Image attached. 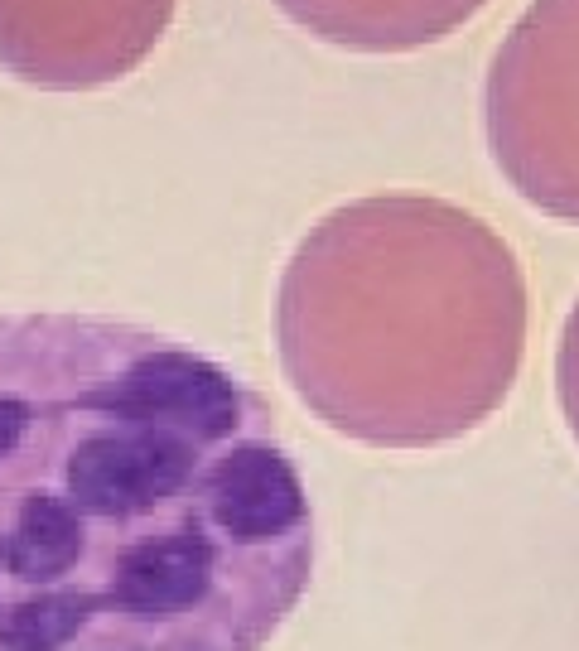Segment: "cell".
<instances>
[{"label":"cell","mask_w":579,"mask_h":651,"mask_svg":"<svg viewBox=\"0 0 579 651\" xmlns=\"http://www.w3.org/2000/svg\"><path fill=\"white\" fill-rule=\"evenodd\" d=\"M314 507L266 396L97 314H0V651H266Z\"/></svg>","instance_id":"cell-1"},{"label":"cell","mask_w":579,"mask_h":651,"mask_svg":"<svg viewBox=\"0 0 579 651\" xmlns=\"http://www.w3.org/2000/svg\"><path fill=\"white\" fill-rule=\"evenodd\" d=\"M522 256L435 193L338 203L276 285V357L333 434L420 454L483 430L526 362Z\"/></svg>","instance_id":"cell-2"},{"label":"cell","mask_w":579,"mask_h":651,"mask_svg":"<svg viewBox=\"0 0 579 651\" xmlns=\"http://www.w3.org/2000/svg\"><path fill=\"white\" fill-rule=\"evenodd\" d=\"M483 136L536 213L579 227V0H531L483 82Z\"/></svg>","instance_id":"cell-3"},{"label":"cell","mask_w":579,"mask_h":651,"mask_svg":"<svg viewBox=\"0 0 579 651\" xmlns=\"http://www.w3.org/2000/svg\"><path fill=\"white\" fill-rule=\"evenodd\" d=\"M179 0H0V68L39 92H97L160 49Z\"/></svg>","instance_id":"cell-4"},{"label":"cell","mask_w":579,"mask_h":651,"mask_svg":"<svg viewBox=\"0 0 579 651\" xmlns=\"http://www.w3.org/2000/svg\"><path fill=\"white\" fill-rule=\"evenodd\" d=\"M290 25L348 54H411L449 39L488 0H271Z\"/></svg>","instance_id":"cell-5"},{"label":"cell","mask_w":579,"mask_h":651,"mask_svg":"<svg viewBox=\"0 0 579 651\" xmlns=\"http://www.w3.org/2000/svg\"><path fill=\"white\" fill-rule=\"evenodd\" d=\"M555 401H560V420L575 434L579 444V299L565 314L560 343H555Z\"/></svg>","instance_id":"cell-6"}]
</instances>
